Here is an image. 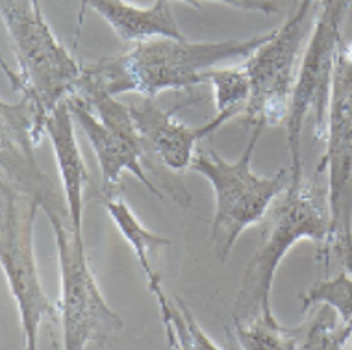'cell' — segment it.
<instances>
[{
  "instance_id": "obj_6",
  "label": "cell",
  "mask_w": 352,
  "mask_h": 350,
  "mask_svg": "<svg viewBox=\"0 0 352 350\" xmlns=\"http://www.w3.org/2000/svg\"><path fill=\"white\" fill-rule=\"evenodd\" d=\"M322 139L327 151L319 169L327 173L330 232L319 258L324 267L336 260L352 274V41L341 43L338 52Z\"/></svg>"
},
{
  "instance_id": "obj_21",
  "label": "cell",
  "mask_w": 352,
  "mask_h": 350,
  "mask_svg": "<svg viewBox=\"0 0 352 350\" xmlns=\"http://www.w3.org/2000/svg\"><path fill=\"white\" fill-rule=\"evenodd\" d=\"M321 4V0H298V4L295 6L289 15H295V17H306V15H310L316 8H319Z\"/></svg>"
},
{
  "instance_id": "obj_8",
  "label": "cell",
  "mask_w": 352,
  "mask_h": 350,
  "mask_svg": "<svg viewBox=\"0 0 352 350\" xmlns=\"http://www.w3.org/2000/svg\"><path fill=\"white\" fill-rule=\"evenodd\" d=\"M41 202L37 195L0 180V263L17 302L25 349L36 350L41 322L58 320L60 311L45 295L34 254V223Z\"/></svg>"
},
{
  "instance_id": "obj_5",
  "label": "cell",
  "mask_w": 352,
  "mask_h": 350,
  "mask_svg": "<svg viewBox=\"0 0 352 350\" xmlns=\"http://www.w3.org/2000/svg\"><path fill=\"white\" fill-rule=\"evenodd\" d=\"M252 127L250 139L236 162H226L213 151H197L191 169L210 182L213 189L212 245L221 263H226L237 237L249 226L261 223L273 202L292 184V167H282L273 176H260L250 169L261 132Z\"/></svg>"
},
{
  "instance_id": "obj_17",
  "label": "cell",
  "mask_w": 352,
  "mask_h": 350,
  "mask_svg": "<svg viewBox=\"0 0 352 350\" xmlns=\"http://www.w3.org/2000/svg\"><path fill=\"white\" fill-rule=\"evenodd\" d=\"M217 113L241 115L249 104V74L241 67H215L208 73Z\"/></svg>"
},
{
  "instance_id": "obj_10",
  "label": "cell",
  "mask_w": 352,
  "mask_h": 350,
  "mask_svg": "<svg viewBox=\"0 0 352 350\" xmlns=\"http://www.w3.org/2000/svg\"><path fill=\"white\" fill-rule=\"evenodd\" d=\"M69 106L73 111L76 124L82 128V132L89 141L97 162L100 165V175H102V195L117 193L119 182L124 171L132 173L138 180L151 191L154 197L164 199L162 189L154 184L146 175V169H151L154 176H158V169L152 163V156L148 154L145 145H138L128 141L122 135L109 130L91 109L84 106L74 98H69Z\"/></svg>"
},
{
  "instance_id": "obj_3",
  "label": "cell",
  "mask_w": 352,
  "mask_h": 350,
  "mask_svg": "<svg viewBox=\"0 0 352 350\" xmlns=\"http://www.w3.org/2000/svg\"><path fill=\"white\" fill-rule=\"evenodd\" d=\"M0 13L12 41L19 73L2 63L10 84L32 106L36 138L41 143L45 124L56 106L69 100L84 74V65L74 60L56 37L41 12L39 0H0Z\"/></svg>"
},
{
  "instance_id": "obj_19",
  "label": "cell",
  "mask_w": 352,
  "mask_h": 350,
  "mask_svg": "<svg viewBox=\"0 0 352 350\" xmlns=\"http://www.w3.org/2000/svg\"><path fill=\"white\" fill-rule=\"evenodd\" d=\"M314 304H328L336 309V314L346 326L352 328V274L341 269L334 278L322 280L311 285L302 295V309H308Z\"/></svg>"
},
{
  "instance_id": "obj_1",
  "label": "cell",
  "mask_w": 352,
  "mask_h": 350,
  "mask_svg": "<svg viewBox=\"0 0 352 350\" xmlns=\"http://www.w3.org/2000/svg\"><path fill=\"white\" fill-rule=\"evenodd\" d=\"M274 30L249 39L189 43L175 37H154L132 45L121 54L84 65L85 73L113 95L140 93L154 98L162 91L188 89L208 82V73L234 58H249L273 37Z\"/></svg>"
},
{
  "instance_id": "obj_20",
  "label": "cell",
  "mask_w": 352,
  "mask_h": 350,
  "mask_svg": "<svg viewBox=\"0 0 352 350\" xmlns=\"http://www.w3.org/2000/svg\"><path fill=\"white\" fill-rule=\"evenodd\" d=\"M169 2H173V0H169ZM175 2H184V4H189L191 8H197V10H201L202 2H219V4H226V6L241 10V12L263 13V15H267V17L278 12V2H276V0H175ZM85 4H87V0H80L78 34L80 28H82V21H84Z\"/></svg>"
},
{
  "instance_id": "obj_9",
  "label": "cell",
  "mask_w": 352,
  "mask_h": 350,
  "mask_svg": "<svg viewBox=\"0 0 352 350\" xmlns=\"http://www.w3.org/2000/svg\"><path fill=\"white\" fill-rule=\"evenodd\" d=\"M317 12L319 8L306 17L289 15L284 25L274 30L273 37L243 63L250 84L249 104L241 113L247 127H276L287 122L298 63Z\"/></svg>"
},
{
  "instance_id": "obj_14",
  "label": "cell",
  "mask_w": 352,
  "mask_h": 350,
  "mask_svg": "<svg viewBox=\"0 0 352 350\" xmlns=\"http://www.w3.org/2000/svg\"><path fill=\"white\" fill-rule=\"evenodd\" d=\"M100 200H102L106 212L109 213V217L116 223L122 237L130 243V247L134 250V256L138 258V263H140L141 271L146 278L148 291L156 296L160 311H162V317H164V325H167L170 319V311H173V304H170V298L165 295L164 287H162V276L152 269L151 254H156L164 247H169L170 241L167 237L158 236V234L145 228L140 219L135 217L132 208L124 202V199L119 193L102 195Z\"/></svg>"
},
{
  "instance_id": "obj_11",
  "label": "cell",
  "mask_w": 352,
  "mask_h": 350,
  "mask_svg": "<svg viewBox=\"0 0 352 350\" xmlns=\"http://www.w3.org/2000/svg\"><path fill=\"white\" fill-rule=\"evenodd\" d=\"M130 113L152 160L162 162L170 173L191 167L197 143L236 117L234 113H217L204 127L191 128L176 121L173 111L167 113L158 108L154 98L146 97H143V102L130 104Z\"/></svg>"
},
{
  "instance_id": "obj_12",
  "label": "cell",
  "mask_w": 352,
  "mask_h": 350,
  "mask_svg": "<svg viewBox=\"0 0 352 350\" xmlns=\"http://www.w3.org/2000/svg\"><path fill=\"white\" fill-rule=\"evenodd\" d=\"M47 138L54 151V157L60 169L61 189L67 200L69 213L73 219L74 230L82 236V217H84V189L89 182V171L74 133V117L67 100L56 106L45 124Z\"/></svg>"
},
{
  "instance_id": "obj_16",
  "label": "cell",
  "mask_w": 352,
  "mask_h": 350,
  "mask_svg": "<svg viewBox=\"0 0 352 350\" xmlns=\"http://www.w3.org/2000/svg\"><path fill=\"white\" fill-rule=\"evenodd\" d=\"M237 347L245 350H298L297 326H284L273 317L258 315L249 320H232Z\"/></svg>"
},
{
  "instance_id": "obj_7",
  "label": "cell",
  "mask_w": 352,
  "mask_h": 350,
  "mask_svg": "<svg viewBox=\"0 0 352 350\" xmlns=\"http://www.w3.org/2000/svg\"><path fill=\"white\" fill-rule=\"evenodd\" d=\"M352 0H321L316 23L306 43L297 80L293 87L292 108L285 122L287 149L292 157L293 180L304 176L302 167V132L304 124L310 119L317 139L324 138L328 104L334 82L336 61L343 43V23Z\"/></svg>"
},
{
  "instance_id": "obj_13",
  "label": "cell",
  "mask_w": 352,
  "mask_h": 350,
  "mask_svg": "<svg viewBox=\"0 0 352 350\" xmlns=\"http://www.w3.org/2000/svg\"><path fill=\"white\" fill-rule=\"evenodd\" d=\"M85 8L95 10L122 43L135 45L154 37L186 39L169 0H154L148 8H138L126 0H87Z\"/></svg>"
},
{
  "instance_id": "obj_15",
  "label": "cell",
  "mask_w": 352,
  "mask_h": 350,
  "mask_svg": "<svg viewBox=\"0 0 352 350\" xmlns=\"http://www.w3.org/2000/svg\"><path fill=\"white\" fill-rule=\"evenodd\" d=\"M298 330V350L345 349L352 339V328L338 317L328 304H314Z\"/></svg>"
},
{
  "instance_id": "obj_2",
  "label": "cell",
  "mask_w": 352,
  "mask_h": 350,
  "mask_svg": "<svg viewBox=\"0 0 352 350\" xmlns=\"http://www.w3.org/2000/svg\"><path fill=\"white\" fill-rule=\"evenodd\" d=\"M322 171L292 180L263 217L260 247L247 263L241 287L232 309V320H249L258 315L273 317L271 293L276 269L297 243L310 239L322 247L330 232V206Z\"/></svg>"
},
{
  "instance_id": "obj_18",
  "label": "cell",
  "mask_w": 352,
  "mask_h": 350,
  "mask_svg": "<svg viewBox=\"0 0 352 350\" xmlns=\"http://www.w3.org/2000/svg\"><path fill=\"white\" fill-rule=\"evenodd\" d=\"M173 311H170L169 322L165 325V333L169 339L170 349H199V350H221L223 344L213 343L212 338H208L201 325L197 322L195 315L188 308V304L175 296L173 300Z\"/></svg>"
},
{
  "instance_id": "obj_4",
  "label": "cell",
  "mask_w": 352,
  "mask_h": 350,
  "mask_svg": "<svg viewBox=\"0 0 352 350\" xmlns=\"http://www.w3.org/2000/svg\"><path fill=\"white\" fill-rule=\"evenodd\" d=\"M34 195L41 202L58 247L61 295L58 302L63 349L84 350L89 344L108 341L122 330L121 317L109 308L100 293L85 254L84 236L74 230L67 200L61 199L50 178Z\"/></svg>"
}]
</instances>
